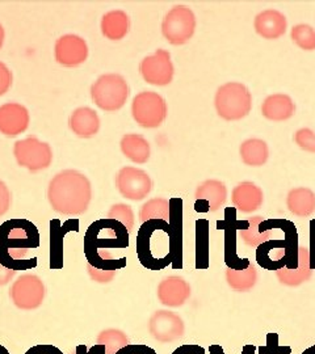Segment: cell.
Masks as SVG:
<instances>
[{
	"label": "cell",
	"instance_id": "7c38bea8",
	"mask_svg": "<svg viewBox=\"0 0 315 354\" xmlns=\"http://www.w3.org/2000/svg\"><path fill=\"white\" fill-rule=\"evenodd\" d=\"M139 73L145 82L152 86H168L175 75L171 54L163 49H158L152 55L142 59L139 64Z\"/></svg>",
	"mask_w": 315,
	"mask_h": 354
},
{
	"label": "cell",
	"instance_id": "9c48e42d",
	"mask_svg": "<svg viewBox=\"0 0 315 354\" xmlns=\"http://www.w3.org/2000/svg\"><path fill=\"white\" fill-rule=\"evenodd\" d=\"M13 155L17 165L30 172H39L49 168L53 162V150L46 142L37 137L17 140L13 146Z\"/></svg>",
	"mask_w": 315,
	"mask_h": 354
},
{
	"label": "cell",
	"instance_id": "d6a6232c",
	"mask_svg": "<svg viewBox=\"0 0 315 354\" xmlns=\"http://www.w3.org/2000/svg\"><path fill=\"white\" fill-rule=\"evenodd\" d=\"M96 342L105 348V353L116 354L129 345V337L121 329L107 328L101 330Z\"/></svg>",
	"mask_w": 315,
	"mask_h": 354
},
{
	"label": "cell",
	"instance_id": "ac0fdd59",
	"mask_svg": "<svg viewBox=\"0 0 315 354\" xmlns=\"http://www.w3.org/2000/svg\"><path fill=\"white\" fill-rule=\"evenodd\" d=\"M156 295L159 302L165 307H181L190 297V286L188 282L180 276H168L158 285Z\"/></svg>",
	"mask_w": 315,
	"mask_h": 354
},
{
	"label": "cell",
	"instance_id": "f1b7e54d",
	"mask_svg": "<svg viewBox=\"0 0 315 354\" xmlns=\"http://www.w3.org/2000/svg\"><path fill=\"white\" fill-rule=\"evenodd\" d=\"M240 153L244 165L249 167H262L268 162L269 147L265 140L250 138L240 145Z\"/></svg>",
	"mask_w": 315,
	"mask_h": 354
},
{
	"label": "cell",
	"instance_id": "4dcf8cb0",
	"mask_svg": "<svg viewBox=\"0 0 315 354\" xmlns=\"http://www.w3.org/2000/svg\"><path fill=\"white\" fill-rule=\"evenodd\" d=\"M170 216H171V203L168 200L158 198V197L143 203L139 210V221L142 223L147 221H155V219H161L170 223Z\"/></svg>",
	"mask_w": 315,
	"mask_h": 354
},
{
	"label": "cell",
	"instance_id": "5bb4252c",
	"mask_svg": "<svg viewBox=\"0 0 315 354\" xmlns=\"http://www.w3.org/2000/svg\"><path fill=\"white\" fill-rule=\"evenodd\" d=\"M55 61L64 67H76L89 58L87 42L76 35H64L57 39L54 48Z\"/></svg>",
	"mask_w": 315,
	"mask_h": 354
},
{
	"label": "cell",
	"instance_id": "603a6c76",
	"mask_svg": "<svg viewBox=\"0 0 315 354\" xmlns=\"http://www.w3.org/2000/svg\"><path fill=\"white\" fill-rule=\"evenodd\" d=\"M79 231L78 219L67 221L61 225L58 219L51 222V268L61 269L63 266V238L69 231Z\"/></svg>",
	"mask_w": 315,
	"mask_h": 354
},
{
	"label": "cell",
	"instance_id": "e575fe53",
	"mask_svg": "<svg viewBox=\"0 0 315 354\" xmlns=\"http://www.w3.org/2000/svg\"><path fill=\"white\" fill-rule=\"evenodd\" d=\"M107 218L108 219H114V221L120 222L121 225H124L129 234L134 228V222H136L134 212H133L132 206H129L126 203H116V205H114L109 209Z\"/></svg>",
	"mask_w": 315,
	"mask_h": 354
},
{
	"label": "cell",
	"instance_id": "7a4b0ae2",
	"mask_svg": "<svg viewBox=\"0 0 315 354\" xmlns=\"http://www.w3.org/2000/svg\"><path fill=\"white\" fill-rule=\"evenodd\" d=\"M39 247L37 227L23 218L10 219L0 226V264L13 270L37 266V259L26 260L30 250Z\"/></svg>",
	"mask_w": 315,
	"mask_h": 354
},
{
	"label": "cell",
	"instance_id": "7402d4cb",
	"mask_svg": "<svg viewBox=\"0 0 315 354\" xmlns=\"http://www.w3.org/2000/svg\"><path fill=\"white\" fill-rule=\"evenodd\" d=\"M313 269L310 268V252L309 248L300 245L298 247V266L294 269L281 268L276 270V276L281 285L296 288L305 282H307L312 277Z\"/></svg>",
	"mask_w": 315,
	"mask_h": 354
},
{
	"label": "cell",
	"instance_id": "f6af8a7d",
	"mask_svg": "<svg viewBox=\"0 0 315 354\" xmlns=\"http://www.w3.org/2000/svg\"><path fill=\"white\" fill-rule=\"evenodd\" d=\"M15 274H16V270L0 264V286L10 283L15 277Z\"/></svg>",
	"mask_w": 315,
	"mask_h": 354
},
{
	"label": "cell",
	"instance_id": "7bdbcfd3",
	"mask_svg": "<svg viewBox=\"0 0 315 354\" xmlns=\"http://www.w3.org/2000/svg\"><path fill=\"white\" fill-rule=\"evenodd\" d=\"M172 354H205V349L196 344H184L175 349Z\"/></svg>",
	"mask_w": 315,
	"mask_h": 354
},
{
	"label": "cell",
	"instance_id": "b9f144b4",
	"mask_svg": "<svg viewBox=\"0 0 315 354\" xmlns=\"http://www.w3.org/2000/svg\"><path fill=\"white\" fill-rule=\"evenodd\" d=\"M26 354H63V352L51 344H38L28 349Z\"/></svg>",
	"mask_w": 315,
	"mask_h": 354
},
{
	"label": "cell",
	"instance_id": "1f68e13d",
	"mask_svg": "<svg viewBox=\"0 0 315 354\" xmlns=\"http://www.w3.org/2000/svg\"><path fill=\"white\" fill-rule=\"evenodd\" d=\"M209 266V222L200 219L196 222V269Z\"/></svg>",
	"mask_w": 315,
	"mask_h": 354
},
{
	"label": "cell",
	"instance_id": "8fae6325",
	"mask_svg": "<svg viewBox=\"0 0 315 354\" xmlns=\"http://www.w3.org/2000/svg\"><path fill=\"white\" fill-rule=\"evenodd\" d=\"M116 187L120 194L130 201L145 200L152 189L150 175L136 167H124L116 176Z\"/></svg>",
	"mask_w": 315,
	"mask_h": 354
},
{
	"label": "cell",
	"instance_id": "e0dca14e",
	"mask_svg": "<svg viewBox=\"0 0 315 354\" xmlns=\"http://www.w3.org/2000/svg\"><path fill=\"white\" fill-rule=\"evenodd\" d=\"M30 115L24 105L7 102L0 105V133L6 137H17L26 131Z\"/></svg>",
	"mask_w": 315,
	"mask_h": 354
},
{
	"label": "cell",
	"instance_id": "277c9868",
	"mask_svg": "<svg viewBox=\"0 0 315 354\" xmlns=\"http://www.w3.org/2000/svg\"><path fill=\"white\" fill-rule=\"evenodd\" d=\"M139 263L150 270H162L175 259L172 230L168 222L161 219L142 223L137 235Z\"/></svg>",
	"mask_w": 315,
	"mask_h": 354
},
{
	"label": "cell",
	"instance_id": "d4e9b609",
	"mask_svg": "<svg viewBox=\"0 0 315 354\" xmlns=\"http://www.w3.org/2000/svg\"><path fill=\"white\" fill-rule=\"evenodd\" d=\"M121 151L129 160L137 165H145L150 159V143L141 134H125L120 142Z\"/></svg>",
	"mask_w": 315,
	"mask_h": 354
},
{
	"label": "cell",
	"instance_id": "f907efd6",
	"mask_svg": "<svg viewBox=\"0 0 315 354\" xmlns=\"http://www.w3.org/2000/svg\"><path fill=\"white\" fill-rule=\"evenodd\" d=\"M303 354H315V345L303 351Z\"/></svg>",
	"mask_w": 315,
	"mask_h": 354
},
{
	"label": "cell",
	"instance_id": "836d02e7",
	"mask_svg": "<svg viewBox=\"0 0 315 354\" xmlns=\"http://www.w3.org/2000/svg\"><path fill=\"white\" fill-rule=\"evenodd\" d=\"M291 41L303 50H315V29L307 24L293 26L290 32Z\"/></svg>",
	"mask_w": 315,
	"mask_h": 354
},
{
	"label": "cell",
	"instance_id": "74e56055",
	"mask_svg": "<svg viewBox=\"0 0 315 354\" xmlns=\"http://www.w3.org/2000/svg\"><path fill=\"white\" fill-rule=\"evenodd\" d=\"M87 272L92 281L98 283H109L117 276L118 270H102L87 264Z\"/></svg>",
	"mask_w": 315,
	"mask_h": 354
},
{
	"label": "cell",
	"instance_id": "ee69618b",
	"mask_svg": "<svg viewBox=\"0 0 315 354\" xmlns=\"http://www.w3.org/2000/svg\"><path fill=\"white\" fill-rule=\"evenodd\" d=\"M75 354H107L105 348L100 344H95L92 348H87L84 344H80L75 348Z\"/></svg>",
	"mask_w": 315,
	"mask_h": 354
},
{
	"label": "cell",
	"instance_id": "52a82bcc",
	"mask_svg": "<svg viewBox=\"0 0 315 354\" xmlns=\"http://www.w3.org/2000/svg\"><path fill=\"white\" fill-rule=\"evenodd\" d=\"M196 16L187 6H175L164 16L162 35L174 46L187 44L196 32Z\"/></svg>",
	"mask_w": 315,
	"mask_h": 354
},
{
	"label": "cell",
	"instance_id": "681fc988",
	"mask_svg": "<svg viewBox=\"0 0 315 354\" xmlns=\"http://www.w3.org/2000/svg\"><path fill=\"white\" fill-rule=\"evenodd\" d=\"M4 38H6V32H4V28L0 24V49L3 48V44H4Z\"/></svg>",
	"mask_w": 315,
	"mask_h": 354
},
{
	"label": "cell",
	"instance_id": "4316f807",
	"mask_svg": "<svg viewBox=\"0 0 315 354\" xmlns=\"http://www.w3.org/2000/svg\"><path fill=\"white\" fill-rule=\"evenodd\" d=\"M129 16L123 10H114L105 13L101 19V33L111 41H120L129 32Z\"/></svg>",
	"mask_w": 315,
	"mask_h": 354
},
{
	"label": "cell",
	"instance_id": "ba28073f",
	"mask_svg": "<svg viewBox=\"0 0 315 354\" xmlns=\"http://www.w3.org/2000/svg\"><path fill=\"white\" fill-rule=\"evenodd\" d=\"M132 115L139 127L156 129L163 124L167 117V104L159 93L143 91L133 99Z\"/></svg>",
	"mask_w": 315,
	"mask_h": 354
},
{
	"label": "cell",
	"instance_id": "484cf974",
	"mask_svg": "<svg viewBox=\"0 0 315 354\" xmlns=\"http://www.w3.org/2000/svg\"><path fill=\"white\" fill-rule=\"evenodd\" d=\"M287 207L291 214L298 218H307L314 214V192L305 187L290 190L287 196Z\"/></svg>",
	"mask_w": 315,
	"mask_h": 354
},
{
	"label": "cell",
	"instance_id": "c3c4849f",
	"mask_svg": "<svg viewBox=\"0 0 315 354\" xmlns=\"http://www.w3.org/2000/svg\"><path fill=\"white\" fill-rule=\"evenodd\" d=\"M255 351H256V346L253 344H246L242 348V353L240 354H255Z\"/></svg>",
	"mask_w": 315,
	"mask_h": 354
},
{
	"label": "cell",
	"instance_id": "f35d334b",
	"mask_svg": "<svg viewBox=\"0 0 315 354\" xmlns=\"http://www.w3.org/2000/svg\"><path fill=\"white\" fill-rule=\"evenodd\" d=\"M12 73L8 66L0 62V96L6 95L12 86Z\"/></svg>",
	"mask_w": 315,
	"mask_h": 354
},
{
	"label": "cell",
	"instance_id": "ffe728a7",
	"mask_svg": "<svg viewBox=\"0 0 315 354\" xmlns=\"http://www.w3.org/2000/svg\"><path fill=\"white\" fill-rule=\"evenodd\" d=\"M253 28L256 33L264 39H278L285 35L288 23L284 13L278 10H265L256 15Z\"/></svg>",
	"mask_w": 315,
	"mask_h": 354
},
{
	"label": "cell",
	"instance_id": "60d3db41",
	"mask_svg": "<svg viewBox=\"0 0 315 354\" xmlns=\"http://www.w3.org/2000/svg\"><path fill=\"white\" fill-rule=\"evenodd\" d=\"M116 354H158L152 348L143 344H129Z\"/></svg>",
	"mask_w": 315,
	"mask_h": 354
},
{
	"label": "cell",
	"instance_id": "bcb514c9",
	"mask_svg": "<svg viewBox=\"0 0 315 354\" xmlns=\"http://www.w3.org/2000/svg\"><path fill=\"white\" fill-rule=\"evenodd\" d=\"M310 268L315 269V221L312 222V231H310Z\"/></svg>",
	"mask_w": 315,
	"mask_h": 354
},
{
	"label": "cell",
	"instance_id": "44dd1931",
	"mask_svg": "<svg viewBox=\"0 0 315 354\" xmlns=\"http://www.w3.org/2000/svg\"><path fill=\"white\" fill-rule=\"evenodd\" d=\"M100 117L89 106H80L75 109L70 118L69 127L79 138L89 140L95 137L100 130Z\"/></svg>",
	"mask_w": 315,
	"mask_h": 354
},
{
	"label": "cell",
	"instance_id": "f546056e",
	"mask_svg": "<svg viewBox=\"0 0 315 354\" xmlns=\"http://www.w3.org/2000/svg\"><path fill=\"white\" fill-rule=\"evenodd\" d=\"M226 282L227 285L233 290L240 291V292H246L255 288L258 283V270L253 264H250L246 269H226Z\"/></svg>",
	"mask_w": 315,
	"mask_h": 354
},
{
	"label": "cell",
	"instance_id": "8992f818",
	"mask_svg": "<svg viewBox=\"0 0 315 354\" xmlns=\"http://www.w3.org/2000/svg\"><path fill=\"white\" fill-rule=\"evenodd\" d=\"M129 86L120 74H104L91 86V97L96 106L105 112L120 111L127 100Z\"/></svg>",
	"mask_w": 315,
	"mask_h": 354
},
{
	"label": "cell",
	"instance_id": "5b68a950",
	"mask_svg": "<svg viewBox=\"0 0 315 354\" xmlns=\"http://www.w3.org/2000/svg\"><path fill=\"white\" fill-rule=\"evenodd\" d=\"M215 106L221 118L226 121H238L251 112V93L244 84L228 82L217 89Z\"/></svg>",
	"mask_w": 315,
	"mask_h": 354
},
{
	"label": "cell",
	"instance_id": "8d00e7d4",
	"mask_svg": "<svg viewBox=\"0 0 315 354\" xmlns=\"http://www.w3.org/2000/svg\"><path fill=\"white\" fill-rule=\"evenodd\" d=\"M294 142L303 151L315 153V133L312 129L303 127L297 130L294 134Z\"/></svg>",
	"mask_w": 315,
	"mask_h": 354
},
{
	"label": "cell",
	"instance_id": "816d5d0a",
	"mask_svg": "<svg viewBox=\"0 0 315 354\" xmlns=\"http://www.w3.org/2000/svg\"><path fill=\"white\" fill-rule=\"evenodd\" d=\"M0 354H10V352L7 351V348H6V346L0 345Z\"/></svg>",
	"mask_w": 315,
	"mask_h": 354
},
{
	"label": "cell",
	"instance_id": "6da1fadb",
	"mask_svg": "<svg viewBox=\"0 0 315 354\" xmlns=\"http://www.w3.org/2000/svg\"><path fill=\"white\" fill-rule=\"evenodd\" d=\"M129 232L114 219H100L89 226L84 236L87 264L102 270H120L126 266L125 257L114 259L108 250L127 248Z\"/></svg>",
	"mask_w": 315,
	"mask_h": 354
},
{
	"label": "cell",
	"instance_id": "d6986e66",
	"mask_svg": "<svg viewBox=\"0 0 315 354\" xmlns=\"http://www.w3.org/2000/svg\"><path fill=\"white\" fill-rule=\"evenodd\" d=\"M231 203L237 210L250 214L263 206L264 193L251 181H243L233 189Z\"/></svg>",
	"mask_w": 315,
	"mask_h": 354
},
{
	"label": "cell",
	"instance_id": "2e32d148",
	"mask_svg": "<svg viewBox=\"0 0 315 354\" xmlns=\"http://www.w3.org/2000/svg\"><path fill=\"white\" fill-rule=\"evenodd\" d=\"M226 219L224 222H218V228L225 230V261L227 268L231 269H246L250 266L249 259H240L237 256V234L242 228L244 222H238L235 219V210L227 209L225 213Z\"/></svg>",
	"mask_w": 315,
	"mask_h": 354
},
{
	"label": "cell",
	"instance_id": "d590c367",
	"mask_svg": "<svg viewBox=\"0 0 315 354\" xmlns=\"http://www.w3.org/2000/svg\"><path fill=\"white\" fill-rule=\"evenodd\" d=\"M259 354H291V348L281 346L278 342V335L275 332L267 333L264 346L259 348Z\"/></svg>",
	"mask_w": 315,
	"mask_h": 354
},
{
	"label": "cell",
	"instance_id": "f5cc1de1",
	"mask_svg": "<svg viewBox=\"0 0 315 354\" xmlns=\"http://www.w3.org/2000/svg\"><path fill=\"white\" fill-rule=\"evenodd\" d=\"M71 354H75V352H74V353H71Z\"/></svg>",
	"mask_w": 315,
	"mask_h": 354
},
{
	"label": "cell",
	"instance_id": "30bf717a",
	"mask_svg": "<svg viewBox=\"0 0 315 354\" xmlns=\"http://www.w3.org/2000/svg\"><path fill=\"white\" fill-rule=\"evenodd\" d=\"M45 294L46 289L42 279L30 273L21 274L13 282L10 290V297L13 304L24 311H32L38 308L45 299Z\"/></svg>",
	"mask_w": 315,
	"mask_h": 354
},
{
	"label": "cell",
	"instance_id": "7dc6e473",
	"mask_svg": "<svg viewBox=\"0 0 315 354\" xmlns=\"http://www.w3.org/2000/svg\"><path fill=\"white\" fill-rule=\"evenodd\" d=\"M209 353L225 354V352H224V348H222L219 344H212V345L209 346Z\"/></svg>",
	"mask_w": 315,
	"mask_h": 354
},
{
	"label": "cell",
	"instance_id": "cb8c5ba5",
	"mask_svg": "<svg viewBox=\"0 0 315 354\" xmlns=\"http://www.w3.org/2000/svg\"><path fill=\"white\" fill-rule=\"evenodd\" d=\"M296 113V105L291 97L284 93H275L265 99L262 104V114L267 120L281 122L287 121Z\"/></svg>",
	"mask_w": 315,
	"mask_h": 354
},
{
	"label": "cell",
	"instance_id": "9a60e30c",
	"mask_svg": "<svg viewBox=\"0 0 315 354\" xmlns=\"http://www.w3.org/2000/svg\"><path fill=\"white\" fill-rule=\"evenodd\" d=\"M195 198H196V205H195L196 212L215 213L226 203V185L219 180H206L197 187Z\"/></svg>",
	"mask_w": 315,
	"mask_h": 354
},
{
	"label": "cell",
	"instance_id": "83f0119b",
	"mask_svg": "<svg viewBox=\"0 0 315 354\" xmlns=\"http://www.w3.org/2000/svg\"><path fill=\"white\" fill-rule=\"evenodd\" d=\"M264 218L260 215L249 218V221H244L243 226L238 230V235L240 239L250 245V247H259L265 241H271L272 230H265L263 227Z\"/></svg>",
	"mask_w": 315,
	"mask_h": 354
},
{
	"label": "cell",
	"instance_id": "ab89813d",
	"mask_svg": "<svg viewBox=\"0 0 315 354\" xmlns=\"http://www.w3.org/2000/svg\"><path fill=\"white\" fill-rule=\"evenodd\" d=\"M12 203V196L4 181L0 180V216L6 214Z\"/></svg>",
	"mask_w": 315,
	"mask_h": 354
},
{
	"label": "cell",
	"instance_id": "3957f363",
	"mask_svg": "<svg viewBox=\"0 0 315 354\" xmlns=\"http://www.w3.org/2000/svg\"><path fill=\"white\" fill-rule=\"evenodd\" d=\"M48 200L55 213L73 216L84 214L92 200L91 181L79 171L64 169L51 178Z\"/></svg>",
	"mask_w": 315,
	"mask_h": 354
},
{
	"label": "cell",
	"instance_id": "4fadbf2b",
	"mask_svg": "<svg viewBox=\"0 0 315 354\" xmlns=\"http://www.w3.org/2000/svg\"><path fill=\"white\" fill-rule=\"evenodd\" d=\"M149 332L152 339L162 344L177 342L184 337V320L168 310H158L149 320Z\"/></svg>",
	"mask_w": 315,
	"mask_h": 354
}]
</instances>
